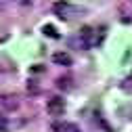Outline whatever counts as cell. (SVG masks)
Here are the masks:
<instances>
[{
  "mask_svg": "<svg viewBox=\"0 0 132 132\" xmlns=\"http://www.w3.org/2000/svg\"><path fill=\"white\" fill-rule=\"evenodd\" d=\"M80 42H82V46H84V48H90V46L98 44L94 29H92V27H88V25H86V27H82V29H80Z\"/></svg>",
  "mask_w": 132,
  "mask_h": 132,
  "instance_id": "obj_1",
  "label": "cell"
},
{
  "mask_svg": "<svg viewBox=\"0 0 132 132\" xmlns=\"http://www.w3.org/2000/svg\"><path fill=\"white\" fill-rule=\"evenodd\" d=\"M46 109H48V113L51 115H63V111H65V98H61V96H51L48 98V103H46Z\"/></svg>",
  "mask_w": 132,
  "mask_h": 132,
  "instance_id": "obj_2",
  "label": "cell"
},
{
  "mask_svg": "<svg viewBox=\"0 0 132 132\" xmlns=\"http://www.w3.org/2000/svg\"><path fill=\"white\" fill-rule=\"evenodd\" d=\"M0 105H2L4 111H15V109H19V98H17V94H2Z\"/></svg>",
  "mask_w": 132,
  "mask_h": 132,
  "instance_id": "obj_3",
  "label": "cell"
},
{
  "mask_svg": "<svg viewBox=\"0 0 132 132\" xmlns=\"http://www.w3.org/2000/svg\"><path fill=\"white\" fill-rule=\"evenodd\" d=\"M53 63H55V65H63V67H69V65L73 63V59H71L69 53H63V51H61V53H55V55H53Z\"/></svg>",
  "mask_w": 132,
  "mask_h": 132,
  "instance_id": "obj_4",
  "label": "cell"
},
{
  "mask_svg": "<svg viewBox=\"0 0 132 132\" xmlns=\"http://www.w3.org/2000/svg\"><path fill=\"white\" fill-rule=\"evenodd\" d=\"M69 4L67 2H57L55 4V13H57V17H61V19H67V13H69Z\"/></svg>",
  "mask_w": 132,
  "mask_h": 132,
  "instance_id": "obj_5",
  "label": "cell"
},
{
  "mask_svg": "<svg viewBox=\"0 0 132 132\" xmlns=\"http://www.w3.org/2000/svg\"><path fill=\"white\" fill-rule=\"evenodd\" d=\"M57 88H61V90H71V78H67V76H61V78H57Z\"/></svg>",
  "mask_w": 132,
  "mask_h": 132,
  "instance_id": "obj_6",
  "label": "cell"
},
{
  "mask_svg": "<svg viewBox=\"0 0 132 132\" xmlns=\"http://www.w3.org/2000/svg\"><path fill=\"white\" fill-rule=\"evenodd\" d=\"M44 36H48V38H59V34H57V29L53 27V25H44Z\"/></svg>",
  "mask_w": 132,
  "mask_h": 132,
  "instance_id": "obj_7",
  "label": "cell"
},
{
  "mask_svg": "<svg viewBox=\"0 0 132 132\" xmlns=\"http://www.w3.org/2000/svg\"><path fill=\"white\" fill-rule=\"evenodd\" d=\"M4 130H6V122L0 120V132H4Z\"/></svg>",
  "mask_w": 132,
  "mask_h": 132,
  "instance_id": "obj_8",
  "label": "cell"
},
{
  "mask_svg": "<svg viewBox=\"0 0 132 132\" xmlns=\"http://www.w3.org/2000/svg\"><path fill=\"white\" fill-rule=\"evenodd\" d=\"M71 132H80V130H78V128H73V126H71Z\"/></svg>",
  "mask_w": 132,
  "mask_h": 132,
  "instance_id": "obj_9",
  "label": "cell"
},
{
  "mask_svg": "<svg viewBox=\"0 0 132 132\" xmlns=\"http://www.w3.org/2000/svg\"><path fill=\"white\" fill-rule=\"evenodd\" d=\"M130 78H132V71H130Z\"/></svg>",
  "mask_w": 132,
  "mask_h": 132,
  "instance_id": "obj_10",
  "label": "cell"
}]
</instances>
